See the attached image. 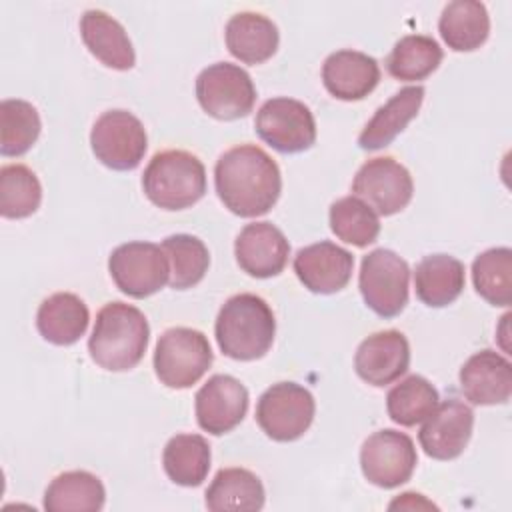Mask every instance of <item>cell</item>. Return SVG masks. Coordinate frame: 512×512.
<instances>
[{
	"instance_id": "6da1fadb",
	"label": "cell",
	"mask_w": 512,
	"mask_h": 512,
	"mask_svg": "<svg viewBox=\"0 0 512 512\" xmlns=\"http://www.w3.org/2000/svg\"><path fill=\"white\" fill-rule=\"evenodd\" d=\"M214 186L218 198L232 214L256 218L278 202L282 176L268 152L254 144H240L216 160Z\"/></svg>"
},
{
	"instance_id": "7a4b0ae2",
	"label": "cell",
	"mask_w": 512,
	"mask_h": 512,
	"mask_svg": "<svg viewBox=\"0 0 512 512\" xmlns=\"http://www.w3.org/2000/svg\"><path fill=\"white\" fill-rule=\"evenodd\" d=\"M148 340V320L136 306L108 302L96 314V322L88 338V352L100 368L126 372L144 358Z\"/></svg>"
},
{
	"instance_id": "3957f363",
	"label": "cell",
	"mask_w": 512,
	"mask_h": 512,
	"mask_svg": "<svg viewBox=\"0 0 512 512\" xmlns=\"http://www.w3.org/2000/svg\"><path fill=\"white\" fill-rule=\"evenodd\" d=\"M214 334L218 348L228 358L240 362L258 360L274 342V312L268 302L256 294H236L220 308Z\"/></svg>"
},
{
	"instance_id": "277c9868",
	"label": "cell",
	"mask_w": 512,
	"mask_h": 512,
	"mask_svg": "<svg viewBox=\"0 0 512 512\" xmlns=\"http://www.w3.org/2000/svg\"><path fill=\"white\" fill-rule=\"evenodd\" d=\"M146 198L162 210H184L206 194L204 164L186 150H164L152 156L142 174Z\"/></svg>"
},
{
	"instance_id": "5b68a950",
	"label": "cell",
	"mask_w": 512,
	"mask_h": 512,
	"mask_svg": "<svg viewBox=\"0 0 512 512\" xmlns=\"http://www.w3.org/2000/svg\"><path fill=\"white\" fill-rule=\"evenodd\" d=\"M212 360L210 342L200 330L176 326L162 332L156 342L154 372L164 386L184 390L208 372Z\"/></svg>"
},
{
	"instance_id": "8992f818",
	"label": "cell",
	"mask_w": 512,
	"mask_h": 512,
	"mask_svg": "<svg viewBox=\"0 0 512 512\" xmlns=\"http://www.w3.org/2000/svg\"><path fill=\"white\" fill-rule=\"evenodd\" d=\"M410 268L404 258L376 248L362 258L358 286L366 306L382 318L398 316L408 304Z\"/></svg>"
},
{
	"instance_id": "52a82bcc",
	"label": "cell",
	"mask_w": 512,
	"mask_h": 512,
	"mask_svg": "<svg viewBox=\"0 0 512 512\" xmlns=\"http://www.w3.org/2000/svg\"><path fill=\"white\" fill-rule=\"evenodd\" d=\"M316 412L314 396L296 382L272 384L256 404V422L276 442L298 440L312 424Z\"/></svg>"
},
{
	"instance_id": "ba28073f",
	"label": "cell",
	"mask_w": 512,
	"mask_h": 512,
	"mask_svg": "<svg viewBox=\"0 0 512 512\" xmlns=\"http://www.w3.org/2000/svg\"><path fill=\"white\" fill-rule=\"evenodd\" d=\"M196 98L212 118L236 120L252 112L256 88L250 74L238 64L216 62L198 74Z\"/></svg>"
},
{
	"instance_id": "9c48e42d",
	"label": "cell",
	"mask_w": 512,
	"mask_h": 512,
	"mask_svg": "<svg viewBox=\"0 0 512 512\" xmlns=\"http://www.w3.org/2000/svg\"><path fill=\"white\" fill-rule=\"evenodd\" d=\"M90 146L104 166L126 172L134 170L148 148L144 124L128 110L102 112L90 132Z\"/></svg>"
},
{
	"instance_id": "30bf717a",
	"label": "cell",
	"mask_w": 512,
	"mask_h": 512,
	"mask_svg": "<svg viewBox=\"0 0 512 512\" xmlns=\"http://www.w3.org/2000/svg\"><path fill=\"white\" fill-rule=\"evenodd\" d=\"M256 134L282 154L308 150L316 142V122L312 110L294 98L278 96L266 100L256 112Z\"/></svg>"
},
{
	"instance_id": "8fae6325",
	"label": "cell",
	"mask_w": 512,
	"mask_h": 512,
	"mask_svg": "<svg viewBox=\"0 0 512 512\" xmlns=\"http://www.w3.org/2000/svg\"><path fill=\"white\" fill-rule=\"evenodd\" d=\"M108 272L114 284L130 298H146L158 292L170 278L168 258L154 242H126L112 250Z\"/></svg>"
},
{
	"instance_id": "7c38bea8",
	"label": "cell",
	"mask_w": 512,
	"mask_h": 512,
	"mask_svg": "<svg viewBox=\"0 0 512 512\" xmlns=\"http://www.w3.org/2000/svg\"><path fill=\"white\" fill-rule=\"evenodd\" d=\"M418 464L414 442L398 430H378L360 448V468L364 478L378 488H396L412 478Z\"/></svg>"
},
{
	"instance_id": "4fadbf2b",
	"label": "cell",
	"mask_w": 512,
	"mask_h": 512,
	"mask_svg": "<svg viewBox=\"0 0 512 512\" xmlns=\"http://www.w3.org/2000/svg\"><path fill=\"white\" fill-rule=\"evenodd\" d=\"M352 192L376 214L392 216L408 206L414 184L410 172L392 156H378L360 166L352 180Z\"/></svg>"
},
{
	"instance_id": "5bb4252c",
	"label": "cell",
	"mask_w": 512,
	"mask_h": 512,
	"mask_svg": "<svg viewBox=\"0 0 512 512\" xmlns=\"http://www.w3.org/2000/svg\"><path fill=\"white\" fill-rule=\"evenodd\" d=\"M198 426L214 436L234 430L246 416L248 390L228 374H214L200 386L194 398Z\"/></svg>"
},
{
	"instance_id": "9a60e30c",
	"label": "cell",
	"mask_w": 512,
	"mask_h": 512,
	"mask_svg": "<svg viewBox=\"0 0 512 512\" xmlns=\"http://www.w3.org/2000/svg\"><path fill=\"white\" fill-rule=\"evenodd\" d=\"M472 426L474 412L470 406L454 398L444 400L424 420L418 440L430 458L452 460L464 452L472 436Z\"/></svg>"
},
{
	"instance_id": "2e32d148",
	"label": "cell",
	"mask_w": 512,
	"mask_h": 512,
	"mask_svg": "<svg viewBox=\"0 0 512 512\" xmlns=\"http://www.w3.org/2000/svg\"><path fill=\"white\" fill-rule=\"evenodd\" d=\"M410 344L400 330H382L364 338L354 356L356 374L376 386H388L406 374Z\"/></svg>"
},
{
	"instance_id": "e0dca14e",
	"label": "cell",
	"mask_w": 512,
	"mask_h": 512,
	"mask_svg": "<svg viewBox=\"0 0 512 512\" xmlns=\"http://www.w3.org/2000/svg\"><path fill=\"white\" fill-rule=\"evenodd\" d=\"M352 268L354 256L328 240L304 246L294 256L298 280L314 294H334L346 288Z\"/></svg>"
},
{
	"instance_id": "ac0fdd59",
	"label": "cell",
	"mask_w": 512,
	"mask_h": 512,
	"mask_svg": "<svg viewBox=\"0 0 512 512\" xmlns=\"http://www.w3.org/2000/svg\"><path fill=\"white\" fill-rule=\"evenodd\" d=\"M238 266L254 278L278 276L290 256V244L272 222L246 224L234 242Z\"/></svg>"
},
{
	"instance_id": "d6986e66",
	"label": "cell",
	"mask_w": 512,
	"mask_h": 512,
	"mask_svg": "<svg viewBox=\"0 0 512 512\" xmlns=\"http://www.w3.org/2000/svg\"><path fill=\"white\" fill-rule=\"evenodd\" d=\"M460 390L476 406L506 404L512 392V366L494 350L472 354L460 368Z\"/></svg>"
},
{
	"instance_id": "ffe728a7",
	"label": "cell",
	"mask_w": 512,
	"mask_h": 512,
	"mask_svg": "<svg viewBox=\"0 0 512 512\" xmlns=\"http://www.w3.org/2000/svg\"><path fill=\"white\" fill-rule=\"evenodd\" d=\"M324 88L338 100H362L380 82L378 62L358 50L332 52L322 64Z\"/></svg>"
},
{
	"instance_id": "44dd1931",
	"label": "cell",
	"mask_w": 512,
	"mask_h": 512,
	"mask_svg": "<svg viewBox=\"0 0 512 512\" xmlns=\"http://www.w3.org/2000/svg\"><path fill=\"white\" fill-rule=\"evenodd\" d=\"M80 36L104 66L114 70H130L136 62L132 42L124 26L102 10H86L80 18Z\"/></svg>"
},
{
	"instance_id": "7402d4cb",
	"label": "cell",
	"mask_w": 512,
	"mask_h": 512,
	"mask_svg": "<svg viewBox=\"0 0 512 512\" xmlns=\"http://www.w3.org/2000/svg\"><path fill=\"white\" fill-rule=\"evenodd\" d=\"M230 54L244 64H262L274 56L280 34L276 24L258 12H238L224 28Z\"/></svg>"
},
{
	"instance_id": "603a6c76",
	"label": "cell",
	"mask_w": 512,
	"mask_h": 512,
	"mask_svg": "<svg viewBox=\"0 0 512 512\" xmlns=\"http://www.w3.org/2000/svg\"><path fill=\"white\" fill-rule=\"evenodd\" d=\"M90 312L84 300L72 292L48 296L36 312V328L44 340L56 346H70L84 336Z\"/></svg>"
},
{
	"instance_id": "cb8c5ba5",
	"label": "cell",
	"mask_w": 512,
	"mask_h": 512,
	"mask_svg": "<svg viewBox=\"0 0 512 512\" xmlns=\"http://www.w3.org/2000/svg\"><path fill=\"white\" fill-rule=\"evenodd\" d=\"M424 100L422 86H406L380 106L358 136L362 150H380L388 146L418 114Z\"/></svg>"
},
{
	"instance_id": "d4e9b609",
	"label": "cell",
	"mask_w": 512,
	"mask_h": 512,
	"mask_svg": "<svg viewBox=\"0 0 512 512\" xmlns=\"http://www.w3.org/2000/svg\"><path fill=\"white\" fill-rule=\"evenodd\" d=\"M464 282V264L450 254H430L414 270L416 296L430 308L452 304L462 294Z\"/></svg>"
},
{
	"instance_id": "484cf974",
	"label": "cell",
	"mask_w": 512,
	"mask_h": 512,
	"mask_svg": "<svg viewBox=\"0 0 512 512\" xmlns=\"http://www.w3.org/2000/svg\"><path fill=\"white\" fill-rule=\"evenodd\" d=\"M438 32L448 48L456 52H472L480 48L490 34V16L482 2L454 0L444 6Z\"/></svg>"
},
{
	"instance_id": "4316f807",
	"label": "cell",
	"mask_w": 512,
	"mask_h": 512,
	"mask_svg": "<svg viewBox=\"0 0 512 512\" xmlns=\"http://www.w3.org/2000/svg\"><path fill=\"white\" fill-rule=\"evenodd\" d=\"M106 500L104 484L86 470L58 474L44 494L48 512H98Z\"/></svg>"
},
{
	"instance_id": "83f0119b",
	"label": "cell",
	"mask_w": 512,
	"mask_h": 512,
	"mask_svg": "<svg viewBox=\"0 0 512 512\" xmlns=\"http://www.w3.org/2000/svg\"><path fill=\"white\" fill-rule=\"evenodd\" d=\"M206 506L214 512H252L264 506V486L246 468H222L206 490Z\"/></svg>"
},
{
	"instance_id": "f1b7e54d",
	"label": "cell",
	"mask_w": 512,
	"mask_h": 512,
	"mask_svg": "<svg viewBox=\"0 0 512 512\" xmlns=\"http://www.w3.org/2000/svg\"><path fill=\"white\" fill-rule=\"evenodd\" d=\"M210 446L200 434H176L162 454L166 476L180 486H200L210 470Z\"/></svg>"
},
{
	"instance_id": "f546056e",
	"label": "cell",
	"mask_w": 512,
	"mask_h": 512,
	"mask_svg": "<svg viewBox=\"0 0 512 512\" xmlns=\"http://www.w3.org/2000/svg\"><path fill=\"white\" fill-rule=\"evenodd\" d=\"M444 52L440 44L424 34L402 36L386 58L390 76L404 82H416L428 78L442 62Z\"/></svg>"
},
{
	"instance_id": "4dcf8cb0",
	"label": "cell",
	"mask_w": 512,
	"mask_h": 512,
	"mask_svg": "<svg viewBox=\"0 0 512 512\" xmlns=\"http://www.w3.org/2000/svg\"><path fill=\"white\" fill-rule=\"evenodd\" d=\"M162 250L170 266L168 284L174 290H186L196 286L208 272V248L200 238L192 234H172L164 238Z\"/></svg>"
},
{
	"instance_id": "1f68e13d",
	"label": "cell",
	"mask_w": 512,
	"mask_h": 512,
	"mask_svg": "<svg viewBox=\"0 0 512 512\" xmlns=\"http://www.w3.org/2000/svg\"><path fill=\"white\" fill-rule=\"evenodd\" d=\"M438 390L418 374L400 380L386 396V410L392 422L400 426H416L424 422L438 406Z\"/></svg>"
},
{
	"instance_id": "d6a6232c",
	"label": "cell",
	"mask_w": 512,
	"mask_h": 512,
	"mask_svg": "<svg viewBox=\"0 0 512 512\" xmlns=\"http://www.w3.org/2000/svg\"><path fill=\"white\" fill-rule=\"evenodd\" d=\"M472 282L476 292L492 306L512 304V250L490 248L472 262Z\"/></svg>"
},
{
	"instance_id": "836d02e7",
	"label": "cell",
	"mask_w": 512,
	"mask_h": 512,
	"mask_svg": "<svg viewBox=\"0 0 512 512\" xmlns=\"http://www.w3.org/2000/svg\"><path fill=\"white\" fill-rule=\"evenodd\" d=\"M40 116L38 110L18 98H8L0 102V154L2 156H22L40 136Z\"/></svg>"
},
{
	"instance_id": "e575fe53",
	"label": "cell",
	"mask_w": 512,
	"mask_h": 512,
	"mask_svg": "<svg viewBox=\"0 0 512 512\" xmlns=\"http://www.w3.org/2000/svg\"><path fill=\"white\" fill-rule=\"evenodd\" d=\"M330 230L346 244L364 248L380 234L378 214L360 198L344 196L330 206Z\"/></svg>"
},
{
	"instance_id": "d590c367",
	"label": "cell",
	"mask_w": 512,
	"mask_h": 512,
	"mask_svg": "<svg viewBox=\"0 0 512 512\" xmlns=\"http://www.w3.org/2000/svg\"><path fill=\"white\" fill-rule=\"evenodd\" d=\"M42 202L38 176L24 164L0 168V214L4 218H28Z\"/></svg>"
},
{
	"instance_id": "8d00e7d4",
	"label": "cell",
	"mask_w": 512,
	"mask_h": 512,
	"mask_svg": "<svg viewBox=\"0 0 512 512\" xmlns=\"http://www.w3.org/2000/svg\"><path fill=\"white\" fill-rule=\"evenodd\" d=\"M390 510L394 508H406V510H418V508H434L436 506L432 502H428L422 494H416V492H404L400 498H396L394 502H390L388 506Z\"/></svg>"
}]
</instances>
